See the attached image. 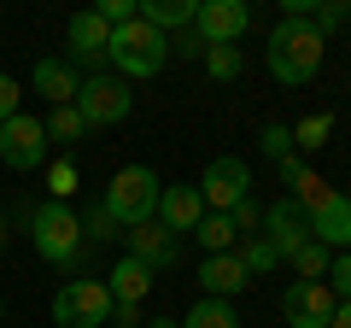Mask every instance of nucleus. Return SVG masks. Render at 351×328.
<instances>
[{
  "mask_svg": "<svg viewBox=\"0 0 351 328\" xmlns=\"http://www.w3.org/2000/svg\"><path fill=\"white\" fill-rule=\"evenodd\" d=\"M322 59H328V36L311 24V18H281V24L269 30L263 65H269V76H276L281 89H304V82H316Z\"/></svg>",
  "mask_w": 351,
  "mask_h": 328,
  "instance_id": "f257e3e1",
  "label": "nucleus"
},
{
  "mask_svg": "<svg viewBox=\"0 0 351 328\" xmlns=\"http://www.w3.org/2000/svg\"><path fill=\"white\" fill-rule=\"evenodd\" d=\"M158 194H164V182H158V170L152 164H123L112 182H106V217H112L117 229H141V223H152L158 217Z\"/></svg>",
  "mask_w": 351,
  "mask_h": 328,
  "instance_id": "f03ea898",
  "label": "nucleus"
},
{
  "mask_svg": "<svg viewBox=\"0 0 351 328\" xmlns=\"http://www.w3.org/2000/svg\"><path fill=\"white\" fill-rule=\"evenodd\" d=\"M106 65H112V71L123 76V82H135V76H158L164 65H170V36H158L152 24L129 18V24H117V30H112Z\"/></svg>",
  "mask_w": 351,
  "mask_h": 328,
  "instance_id": "7ed1b4c3",
  "label": "nucleus"
},
{
  "mask_svg": "<svg viewBox=\"0 0 351 328\" xmlns=\"http://www.w3.org/2000/svg\"><path fill=\"white\" fill-rule=\"evenodd\" d=\"M29 240H36V253L47 258V264L76 270V258H82V217H76L71 205H59V200H41L36 211H29Z\"/></svg>",
  "mask_w": 351,
  "mask_h": 328,
  "instance_id": "20e7f679",
  "label": "nucleus"
},
{
  "mask_svg": "<svg viewBox=\"0 0 351 328\" xmlns=\"http://www.w3.org/2000/svg\"><path fill=\"white\" fill-rule=\"evenodd\" d=\"M53 323L59 328H106L112 323V288L106 281H64L53 293Z\"/></svg>",
  "mask_w": 351,
  "mask_h": 328,
  "instance_id": "39448f33",
  "label": "nucleus"
},
{
  "mask_svg": "<svg viewBox=\"0 0 351 328\" xmlns=\"http://www.w3.org/2000/svg\"><path fill=\"white\" fill-rule=\"evenodd\" d=\"M76 112H82V124H88V129H106V124H123V117L135 112V94H129V82H123L117 71H112V76L94 71V76H82Z\"/></svg>",
  "mask_w": 351,
  "mask_h": 328,
  "instance_id": "423d86ee",
  "label": "nucleus"
},
{
  "mask_svg": "<svg viewBox=\"0 0 351 328\" xmlns=\"http://www.w3.org/2000/svg\"><path fill=\"white\" fill-rule=\"evenodd\" d=\"M199 188V200H205V211H217V217H228L240 200H252V170H246V159H234V152H223V159H211L205 164V176L193 182Z\"/></svg>",
  "mask_w": 351,
  "mask_h": 328,
  "instance_id": "0eeeda50",
  "label": "nucleus"
},
{
  "mask_svg": "<svg viewBox=\"0 0 351 328\" xmlns=\"http://www.w3.org/2000/svg\"><path fill=\"white\" fill-rule=\"evenodd\" d=\"M252 30V6L246 0H199V12H193V36L205 47H240Z\"/></svg>",
  "mask_w": 351,
  "mask_h": 328,
  "instance_id": "6e6552de",
  "label": "nucleus"
},
{
  "mask_svg": "<svg viewBox=\"0 0 351 328\" xmlns=\"http://www.w3.org/2000/svg\"><path fill=\"white\" fill-rule=\"evenodd\" d=\"M0 164L6 170H41L47 164V129H41V117L18 112L0 124Z\"/></svg>",
  "mask_w": 351,
  "mask_h": 328,
  "instance_id": "1a4fd4ad",
  "label": "nucleus"
},
{
  "mask_svg": "<svg viewBox=\"0 0 351 328\" xmlns=\"http://www.w3.org/2000/svg\"><path fill=\"white\" fill-rule=\"evenodd\" d=\"M334 293H328V281H293L287 293H281V316H287L293 328H328L334 323Z\"/></svg>",
  "mask_w": 351,
  "mask_h": 328,
  "instance_id": "9d476101",
  "label": "nucleus"
},
{
  "mask_svg": "<svg viewBox=\"0 0 351 328\" xmlns=\"http://www.w3.org/2000/svg\"><path fill=\"white\" fill-rule=\"evenodd\" d=\"M258 235L269 240V246L281 253V264H287L304 240H311V223H304V211L293 200H276V205H263V229H258Z\"/></svg>",
  "mask_w": 351,
  "mask_h": 328,
  "instance_id": "9b49d317",
  "label": "nucleus"
},
{
  "mask_svg": "<svg viewBox=\"0 0 351 328\" xmlns=\"http://www.w3.org/2000/svg\"><path fill=\"white\" fill-rule=\"evenodd\" d=\"M123 240H129V258H141L152 276H158V270H170L176 258H182V240H176L158 217H152V223H141V229H123Z\"/></svg>",
  "mask_w": 351,
  "mask_h": 328,
  "instance_id": "f8f14e48",
  "label": "nucleus"
},
{
  "mask_svg": "<svg viewBox=\"0 0 351 328\" xmlns=\"http://www.w3.org/2000/svg\"><path fill=\"white\" fill-rule=\"evenodd\" d=\"M199 217H205V200H199L193 182H164V194H158V223L170 229V235H193Z\"/></svg>",
  "mask_w": 351,
  "mask_h": 328,
  "instance_id": "ddd939ff",
  "label": "nucleus"
},
{
  "mask_svg": "<svg viewBox=\"0 0 351 328\" xmlns=\"http://www.w3.org/2000/svg\"><path fill=\"white\" fill-rule=\"evenodd\" d=\"M246 288H252V276H246V264H240V253L199 258V293L205 299H234V293H246Z\"/></svg>",
  "mask_w": 351,
  "mask_h": 328,
  "instance_id": "4468645a",
  "label": "nucleus"
},
{
  "mask_svg": "<svg viewBox=\"0 0 351 328\" xmlns=\"http://www.w3.org/2000/svg\"><path fill=\"white\" fill-rule=\"evenodd\" d=\"M29 82H36V94L47 106H76V94H82V76H76L71 59H36Z\"/></svg>",
  "mask_w": 351,
  "mask_h": 328,
  "instance_id": "2eb2a0df",
  "label": "nucleus"
},
{
  "mask_svg": "<svg viewBox=\"0 0 351 328\" xmlns=\"http://www.w3.org/2000/svg\"><path fill=\"white\" fill-rule=\"evenodd\" d=\"M304 223H311V240H322L328 253H351V200L346 194H334L328 205H316Z\"/></svg>",
  "mask_w": 351,
  "mask_h": 328,
  "instance_id": "dca6fc26",
  "label": "nucleus"
},
{
  "mask_svg": "<svg viewBox=\"0 0 351 328\" xmlns=\"http://www.w3.org/2000/svg\"><path fill=\"white\" fill-rule=\"evenodd\" d=\"M64 41H71V59L76 65H106V47H112V30L94 18V6L88 12H76L71 24H64Z\"/></svg>",
  "mask_w": 351,
  "mask_h": 328,
  "instance_id": "f3484780",
  "label": "nucleus"
},
{
  "mask_svg": "<svg viewBox=\"0 0 351 328\" xmlns=\"http://www.w3.org/2000/svg\"><path fill=\"white\" fill-rule=\"evenodd\" d=\"M193 12H199V0H135V18L152 24L158 36H170V30H193Z\"/></svg>",
  "mask_w": 351,
  "mask_h": 328,
  "instance_id": "a211bd4d",
  "label": "nucleus"
},
{
  "mask_svg": "<svg viewBox=\"0 0 351 328\" xmlns=\"http://www.w3.org/2000/svg\"><path fill=\"white\" fill-rule=\"evenodd\" d=\"M106 288H112L117 305H141V299L152 293V270L141 264V258H117V270L106 276Z\"/></svg>",
  "mask_w": 351,
  "mask_h": 328,
  "instance_id": "6ab92c4d",
  "label": "nucleus"
},
{
  "mask_svg": "<svg viewBox=\"0 0 351 328\" xmlns=\"http://www.w3.org/2000/svg\"><path fill=\"white\" fill-rule=\"evenodd\" d=\"M182 328H240V316H234V299H193L188 305V316H182Z\"/></svg>",
  "mask_w": 351,
  "mask_h": 328,
  "instance_id": "aec40b11",
  "label": "nucleus"
},
{
  "mask_svg": "<svg viewBox=\"0 0 351 328\" xmlns=\"http://www.w3.org/2000/svg\"><path fill=\"white\" fill-rule=\"evenodd\" d=\"M328 135H334V112H311L293 124V152H316L328 147Z\"/></svg>",
  "mask_w": 351,
  "mask_h": 328,
  "instance_id": "412c9836",
  "label": "nucleus"
},
{
  "mask_svg": "<svg viewBox=\"0 0 351 328\" xmlns=\"http://www.w3.org/2000/svg\"><path fill=\"white\" fill-rule=\"evenodd\" d=\"M193 235H199L205 258H211V253H234V223H228V217H217V211H205Z\"/></svg>",
  "mask_w": 351,
  "mask_h": 328,
  "instance_id": "4be33fe9",
  "label": "nucleus"
},
{
  "mask_svg": "<svg viewBox=\"0 0 351 328\" xmlns=\"http://www.w3.org/2000/svg\"><path fill=\"white\" fill-rule=\"evenodd\" d=\"M41 129H47V141H82L88 135V124H82L76 106H53V112L41 117Z\"/></svg>",
  "mask_w": 351,
  "mask_h": 328,
  "instance_id": "5701e85b",
  "label": "nucleus"
},
{
  "mask_svg": "<svg viewBox=\"0 0 351 328\" xmlns=\"http://www.w3.org/2000/svg\"><path fill=\"white\" fill-rule=\"evenodd\" d=\"M240 71H246V53L240 47H205V76L211 82H234Z\"/></svg>",
  "mask_w": 351,
  "mask_h": 328,
  "instance_id": "b1692460",
  "label": "nucleus"
},
{
  "mask_svg": "<svg viewBox=\"0 0 351 328\" xmlns=\"http://www.w3.org/2000/svg\"><path fill=\"white\" fill-rule=\"evenodd\" d=\"M328 258H334V253H328L322 240H304V246L287 258V264L299 270V281H322V276H328Z\"/></svg>",
  "mask_w": 351,
  "mask_h": 328,
  "instance_id": "393cba45",
  "label": "nucleus"
},
{
  "mask_svg": "<svg viewBox=\"0 0 351 328\" xmlns=\"http://www.w3.org/2000/svg\"><path fill=\"white\" fill-rule=\"evenodd\" d=\"M240 264H246V276H269V270L281 264V253H276V246H269L263 235H252L246 246H240Z\"/></svg>",
  "mask_w": 351,
  "mask_h": 328,
  "instance_id": "a878e982",
  "label": "nucleus"
},
{
  "mask_svg": "<svg viewBox=\"0 0 351 328\" xmlns=\"http://www.w3.org/2000/svg\"><path fill=\"white\" fill-rule=\"evenodd\" d=\"M82 240H123V229L106 217V205H88V217H82Z\"/></svg>",
  "mask_w": 351,
  "mask_h": 328,
  "instance_id": "bb28decb",
  "label": "nucleus"
},
{
  "mask_svg": "<svg viewBox=\"0 0 351 328\" xmlns=\"http://www.w3.org/2000/svg\"><path fill=\"white\" fill-rule=\"evenodd\" d=\"M258 147H263L269 159L281 164V159L293 152V129H287V124H263V129H258Z\"/></svg>",
  "mask_w": 351,
  "mask_h": 328,
  "instance_id": "cd10ccee",
  "label": "nucleus"
},
{
  "mask_svg": "<svg viewBox=\"0 0 351 328\" xmlns=\"http://www.w3.org/2000/svg\"><path fill=\"white\" fill-rule=\"evenodd\" d=\"M71 194H76V164L71 159H59V164H53V170H47V200H71Z\"/></svg>",
  "mask_w": 351,
  "mask_h": 328,
  "instance_id": "c85d7f7f",
  "label": "nucleus"
},
{
  "mask_svg": "<svg viewBox=\"0 0 351 328\" xmlns=\"http://www.w3.org/2000/svg\"><path fill=\"white\" fill-rule=\"evenodd\" d=\"M328 293H334V299H351V253H334L328 258Z\"/></svg>",
  "mask_w": 351,
  "mask_h": 328,
  "instance_id": "c756f323",
  "label": "nucleus"
},
{
  "mask_svg": "<svg viewBox=\"0 0 351 328\" xmlns=\"http://www.w3.org/2000/svg\"><path fill=\"white\" fill-rule=\"evenodd\" d=\"M311 24L322 30V36H328V30H339V24H351V0H322V6L311 12Z\"/></svg>",
  "mask_w": 351,
  "mask_h": 328,
  "instance_id": "7c9ffc66",
  "label": "nucleus"
},
{
  "mask_svg": "<svg viewBox=\"0 0 351 328\" xmlns=\"http://www.w3.org/2000/svg\"><path fill=\"white\" fill-rule=\"evenodd\" d=\"M228 223H234V235H246V240H252V235L263 229V205H258V200H240L234 211H228Z\"/></svg>",
  "mask_w": 351,
  "mask_h": 328,
  "instance_id": "2f4dec72",
  "label": "nucleus"
},
{
  "mask_svg": "<svg viewBox=\"0 0 351 328\" xmlns=\"http://www.w3.org/2000/svg\"><path fill=\"white\" fill-rule=\"evenodd\" d=\"M170 59H205V41L193 30H176L170 36Z\"/></svg>",
  "mask_w": 351,
  "mask_h": 328,
  "instance_id": "473e14b6",
  "label": "nucleus"
},
{
  "mask_svg": "<svg viewBox=\"0 0 351 328\" xmlns=\"http://www.w3.org/2000/svg\"><path fill=\"white\" fill-rule=\"evenodd\" d=\"M18 100H24L18 76H6V71H0V124H6V117H18Z\"/></svg>",
  "mask_w": 351,
  "mask_h": 328,
  "instance_id": "72a5a7b5",
  "label": "nucleus"
},
{
  "mask_svg": "<svg viewBox=\"0 0 351 328\" xmlns=\"http://www.w3.org/2000/svg\"><path fill=\"white\" fill-rule=\"evenodd\" d=\"M112 323L117 328H141V305H117L112 299Z\"/></svg>",
  "mask_w": 351,
  "mask_h": 328,
  "instance_id": "f704fd0d",
  "label": "nucleus"
},
{
  "mask_svg": "<svg viewBox=\"0 0 351 328\" xmlns=\"http://www.w3.org/2000/svg\"><path fill=\"white\" fill-rule=\"evenodd\" d=\"M328 328H351V299H339V305H334V323H328Z\"/></svg>",
  "mask_w": 351,
  "mask_h": 328,
  "instance_id": "c9c22d12",
  "label": "nucleus"
},
{
  "mask_svg": "<svg viewBox=\"0 0 351 328\" xmlns=\"http://www.w3.org/2000/svg\"><path fill=\"white\" fill-rule=\"evenodd\" d=\"M141 328H182V316H152V323H141Z\"/></svg>",
  "mask_w": 351,
  "mask_h": 328,
  "instance_id": "e433bc0d",
  "label": "nucleus"
},
{
  "mask_svg": "<svg viewBox=\"0 0 351 328\" xmlns=\"http://www.w3.org/2000/svg\"><path fill=\"white\" fill-rule=\"evenodd\" d=\"M0 253H6V217H0Z\"/></svg>",
  "mask_w": 351,
  "mask_h": 328,
  "instance_id": "4c0bfd02",
  "label": "nucleus"
},
{
  "mask_svg": "<svg viewBox=\"0 0 351 328\" xmlns=\"http://www.w3.org/2000/svg\"><path fill=\"white\" fill-rule=\"evenodd\" d=\"M0 328H6V305H0Z\"/></svg>",
  "mask_w": 351,
  "mask_h": 328,
  "instance_id": "58836bf2",
  "label": "nucleus"
}]
</instances>
